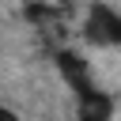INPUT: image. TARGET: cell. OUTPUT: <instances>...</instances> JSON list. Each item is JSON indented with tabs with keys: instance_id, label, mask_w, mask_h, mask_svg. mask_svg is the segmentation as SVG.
I'll return each mask as SVG.
<instances>
[{
	"instance_id": "277c9868",
	"label": "cell",
	"mask_w": 121,
	"mask_h": 121,
	"mask_svg": "<svg viewBox=\"0 0 121 121\" xmlns=\"http://www.w3.org/2000/svg\"><path fill=\"white\" fill-rule=\"evenodd\" d=\"M0 121H23V117H19L11 106H4V102H0Z\"/></svg>"
},
{
	"instance_id": "5b68a950",
	"label": "cell",
	"mask_w": 121,
	"mask_h": 121,
	"mask_svg": "<svg viewBox=\"0 0 121 121\" xmlns=\"http://www.w3.org/2000/svg\"><path fill=\"white\" fill-rule=\"evenodd\" d=\"M38 4H49V8H68L72 0H38Z\"/></svg>"
},
{
	"instance_id": "6da1fadb",
	"label": "cell",
	"mask_w": 121,
	"mask_h": 121,
	"mask_svg": "<svg viewBox=\"0 0 121 121\" xmlns=\"http://www.w3.org/2000/svg\"><path fill=\"white\" fill-rule=\"evenodd\" d=\"M83 42L95 49H117L121 53V11L106 0H91L83 11Z\"/></svg>"
},
{
	"instance_id": "7a4b0ae2",
	"label": "cell",
	"mask_w": 121,
	"mask_h": 121,
	"mask_svg": "<svg viewBox=\"0 0 121 121\" xmlns=\"http://www.w3.org/2000/svg\"><path fill=\"white\" fill-rule=\"evenodd\" d=\"M57 72H60V79L68 83V91H72V95H79V91L95 87L91 60H83L76 49H60V53H57Z\"/></svg>"
},
{
	"instance_id": "3957f363",
	"label": "cell",
	"mask_w": 121,
	"mask_h": 121,
	"mask_svg": "<svg viewBox=\"0 0 121 121\" xmlns=\"http://www.w3.org/2000/svg\"><path fill=\"white\" fill-rule=\"evenodd\" d=\"M76 121H113V95L98 83L76 95Z\"/></svg>"
}]
</instances>
